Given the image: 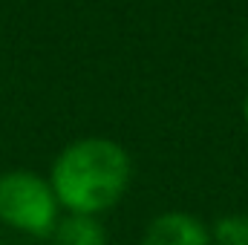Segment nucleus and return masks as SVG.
Wrapping results in <instances>:
<instances>
[{"label": "nucleus", "mask_w": 248, "mask_h": 245, "mask_svg": "<svg viewBox=\"0 0 248 245\" xmlns=\"http://www.w3.org/2000/svg\"><path fill=\"white\" fill-rule=\"evenodd\" d=\"M46 179L63 214L101 219L127 196L133 182V159L107 136H84L58 150Z\"/></svg>", "instance_id": "obj_1"}, {"label": "nucleus", "mask_w": 248, "mask_h": 245, "mask_svg": "<svg viewBox=\"0 0 248 245\" xmlns=\"http://www.w3.org/2000/svg\"><path fill=\"white\" fill-rule=\"evenodd\" d=\"M61 216L63 211L46 176L23 168L0 173V225L35 240H49Z\"/></svg>", "instance_id": "obj_2"}, {"label": "nucleus", "mask_w": 248, "mask_h": 245, "mask_svg": "<svg viewBox=\"0 0 248 245\" xmlns=\"http://www.w3.org/2000/svg\"><path fill=\"white\" fill-rule=\"evenodd\" d=\"M139 245H211V228L190 211H165L147 222Z\"/></svg>", "instance_id": "obj_3"}, {"label": "nucleus", "mask_w": 248, "mask_h": 245, "mask_svg": "<svg viewBox=\"0 0 248 245\" xmlns=\"http://www.w3.org/2000/svg\"><path fill=\"white\" fill-rule=\"evenodd\" d=\"M49 240L52 245H110V234L98 216L63 214Z\"/></svg>", "instance_id": "obj_4"}, {"label": "nucleus", "mask_w": 248, "mask_h": 245, "mask_svg": "<svg viewBox=\"0 0 248 245\" xmlns=\"http://www.w3.org/2000/svg\"><path fill=\"white\" fill-rule=\"evenodd\" d=\"M211 228V245H248V214H225Z\"/></svg>", "instance_id": "obj_5"}, {"label": "nucleus", "mask_w": 248, "mask_h": 245, "mask_svg": "<svg viewBox=\"0 0 248 245\" xmlns=\"http://www.w3.org/2000/svg\"><path fill=\"white\" fill-rule=\"evenodd\" d=\"M243 122L248 127V90H246V98H243Z\"/></svg>", "instance_id": "obj_6"}, {"label": "nucleus", "mask_w": 248, "mask_h": 245, "mask_svg": "<svg viewBox=\"0 0 248 245\" xmlns=\"http://www.w3.org/2000/svg\"><path fill=\"white\" fill-rule=\"evenodd\" d=\"M246 46H248V38H246Z\"/></svg>", "instance_id": "obj_7"}]
</instances>
